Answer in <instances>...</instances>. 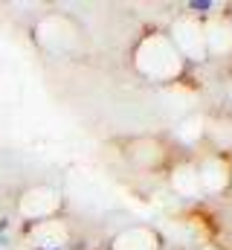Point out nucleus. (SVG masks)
<instances>
[{
  "mask_svg": "<svg viewBox=\"0 0 232 250\" xmlns=\"http://www.w3.org/2000/svg\"><path fill=\"white\" fill-rule=\"evenodd\" d=\"M212 9H215L212 0H192V3H189V12H192V15H209Z\"/></svg>",
  "mask_w": 232,
  "mask_h": 250,
  "instance_id": "1",
  "label": "nucleus"
},
{
  "mask_svg": "<svg viewBox=\"0 0 232 250\" xmlns=\"http://www.w3.org/2000/svg\"><path fill=\"white\" fill-rule=\"evenodd\" d=\"M35 250H58V248H35Z\"/></svg>",
  "mask_w": 232,
  "mask_h": 250,
  "instance_id": "2",
  "label": "nucleus"
}]
</instances>
